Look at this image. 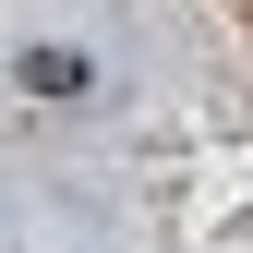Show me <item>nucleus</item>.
I'll list each match as a JSON object with an SVG mask.
<instances>
[{
	"label": "nucleus",
	"instance_id": "nucleus-1",
	"mask_svg": "<svg viewBox=\"0 0 253 253\" xmlns=\"http://www.w3.org/2000/svg\"><path fill=\"white\" fill-rule=\"evenodd\" d=\"M24 97H84V60L73 48H24Z\"/></svg>",
	"mask_w": 253,
	"mask_h": 253
}]
</instances>
